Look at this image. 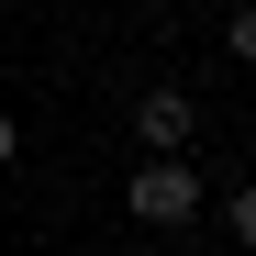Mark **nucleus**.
Listing matches in <instances>:
<instances>
[{
    "label": "nucleus",
    "mask_w": 256,
    "mask_h": 256,
    "mask_svg": "<svg viewBox=\"0 0 256 256\" xmlns=\"http://www.w3.org/2000/svg\"><path fill=\"white\" fill-rule=\"evenodd\" d=\"M122 212H134V223H167V234H178L190 212H200V178H190V156H145V167H134V190H122Z\"/></svg>",
    "instance_id": "f257e3e1"
},
{
    "label": "nucleus",
    "mask_w": 256,
    "mask_h": 256,
    "mask_svg": "<svg viewBox=\"0 0 256 256\" xmlns=\"http://www.w3.org/2000/svg\"><path fill=\"white\" fill-rule=\"evenodd\" d=\"M190 122H200V112H190L178 90H145V100H134V134H145V156H178V145H190Z\"/></svg>",
    "instance_id": "f03ea898"
},
{
    "label": "nucleus",
    "mask_w": 256,
    "mask_h": 256,
    "mask_svg": "<svg viewBox=\"0 0 256 256\" xmlns=\"http://www.w3.org/2000/svg\"><path fill=\"white\" fill-rule=\"evenodd\" d=\"M223 223H234V256H256V178H245V190L223 200Z\"/></svg>",
    "instance_id": "7ed1b4c3"
},
{
    "label": "nucleus",
    "mask_w": 256,
    "mask_h": 256,
    "mask_svg": "<svg viewBox=\"0 0 256 256\" xmlns=\"http://www.w3.org/2000/svg\"><path fill=\"white\" fill-rule=\"evenodd\" d=\"M223 45H234V56H245V67H256V0H245V12H234V22H223Z\"/></svg>",
    "instance_id": "20e7f679"
},
{
    "label": "nucleus",
    "mask_w": 256,
    "mask_h": 256,
    "mask_svg": "<svg viewBox=\"0 0 256 256\" xmlns=\"http://www.w3.org/2000/svg\"><path fill=\"white\" fill-rule=\"evenodd\" d=\"M12 156H22V122H12V112H0V167H12Z\"/></svg>",
    "instance_id": "39448f33"
}]
</instances>
